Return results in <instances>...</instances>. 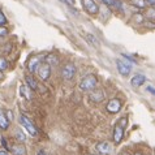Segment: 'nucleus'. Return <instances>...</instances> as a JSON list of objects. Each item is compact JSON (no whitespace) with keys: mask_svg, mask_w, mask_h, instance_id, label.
Segmentation results:
<instances>
[{"mask_svg":"<svg viewBox=\"0 0 155 155\" xmlns=\"http://www.w3.org/2000/svg\"><path fill=\"white\" fill-rule=\"evenodd\" d=\"M121 155H129V154H127V153H125V154H121Z\"/></svg>","mask_w":155,"mask_h":155,"instance_id":"473e14b6","label":"nucleus"},{"mask_svg":"<svg viewBox=\"0 0 155 155\" xmlns=\"http://www.w3.org/2000/svg\"><path fill=\"white\" fill-rule=\"evenodd\" d=\"M76 74V67L73 63H67L61 69V76L65 80H72Z\"/></svg>","mask_w":155,"mask_h":155,"instance_id":"39448f33","label":"nucleus"},{"mask_svg":"<svg viewBox=\"0 0 155 155\" xmlns=\"http://www.w3.org/2000/svg\"><path fill=\"white\" fill-rule=\"evenodd\" d=\"M29 86L26 85V86H25V85H22V86H21V87H20V93H21V95H22L25 99H28V101H30V99H31L33 97H31V94H30V91H29Z\"/></svg>","mask_w":155,"mask_h":155,"instance_id":"f3484780","label":"nucleus"},{"mask_svg":"<svg viewBox=\"0 0 155 155\" xmlns=\"http://www.w3.org/2000/svg\"><path fill=\"white\" fill-rule=\"evenodd\" d=\"M45 60H46L47 64H50V65H58L59 64V58L54 54H50V55H47V56H45Z\"/></svg>","mask_w":155,"mask_h":155,"instance_id":"2eb2a0df","label":"nucleus"},{"mask_svg":"<svg viewBox=\"0 0 155 155\" xmlns=\"http://www.w3.org/2000/svg\"><path fill=\"white\" fill-rule=\"evenodd\" d=\"M127 117H123L120 119V121L115 125L114 129V142L115 143H120L124 137V130H125V124H127Z\"/></svg>","mask_w":155,"mask_h":155,"instance_id":"f257e3e1","label":"nucleus"},{"mask_svg":"<svg viewBox=\"0 0 155 155\" xmlns=\"http://www.w3.org/2000/svg\"><path fill=\"white\" fill-rule=\"evenodd\" d=\"M86 38H87V39L90 41V43H94V45H98V43H97V39H95V38H94V37L90 35V34H86Z\"/></svg>","mask_w":155,"mask_h":155,"instance_id":"393cba45","label":"nucleus"},{"mask_svg":"<svg viewBox=\"0 0 155 155\" xmlns=\"http://www.w3.org/2000/svg\"><path fill=\"white\" fill-rule=\"evenodd\" d=\"M145 81H146V77L143 74H136L134 77L132 78V85L133 86H136V87H138V86H142L145 84Z\"/></svg>","mask_w":155,"mask_h":155,"instance_id":"4468645a","label":"nucleus"},{"mask_svg":"<svg viewBox=\"0 0 155 155\" xmlns=\"http://www.w3.org/2000/svg\"><path fill=\"white\" fill-rule=\"evenodd\" d=\"M136 155H142V154H140V153H138V154H136Z\"/></svg>","mask_w":155,"mask_h":155,"instance_id":"72a5a7b5","label":"nucleus"},{"mask_svg":"<svg viewBox=\"0 0 155 155\" xmlns=\"http://www.w3.org/2000/svg\"><path fill=\"white\" fill-rule=\"evenodd\" d=\"M16 138L21 141V142H24L25 140H26V137L24 136V133H21V132H16Z\"/></svg>","mask_w":155,"mask_h":155,"instance_id":"4be33fe9","label":"nucleus"},{"mask_svg":"<svg viewBox=\"0 0 155 155\" xmlns=\"http://www.w3.org/2000/svg\"><path fill=\"white\" fill-rule=\"evenodd\" d=\"M133 5L137 7V8H145L146 4H147V2L146 0H133Z\"/></svg>","mask_w":155,"mask_h":155,"instance_id":"a211bd4d","label":"nucleus"},{"mask_svg":"<svg viewBox=\"0 0 155 155\" xmlns=\"http://www.w3.org/2000/svg\"><path fill=\"white\" fill-rule=\"evenodd\" d=\"M5 24H7V18L2 12V9H0V26H3V25H5Z\"/></svg>","mask_w":155,"mask_h":155,"instance_id":"412c9836","label":"nucleus"},{"mask_svg":"<svg viewBox=\"0 0 155 155\" xmlns=\"http://www.w3.org/2000/svg\"><path fill=\"white\" fill-rule=\"evenodd\" d=\"M37 155H48V154H46V151H43V150H41V151H38Z\"/></svg>","mask_w":155,"mask_h":155,"instance_id":"7c9ffc66","label":"nucleus"},{"mask_svg":"<svg viewBox=\"0 0 155 155\" xmlns=\"http://www.w3.org/2000/svg\"><path fill=\"white\" fill-rule=\"evenodd\" d=\"M97 150L103 155H110L111 151H112V147L110 146L108 142H99L97 145Z\"/></svg>","mask_w":155,"mask_h":155,"instance_id":"9d476101","label":"nucleus"},{"mask_svg":"<svg viewBox=\"0 0 155 155\" xmlns=\"http://www.w3.org/2000/svg\"><path fill=\"white\" fill-rule=\"evenodd\" d=\"M25 81H26V84H28V86L31 90H37L38 89V84H37V81L34 80V77L30 74V76H26L25 77Z\"/></svg>","mask_w":155,"mask_h":155,"instance_id":"dca6fc26","label":"nucleus"},{"mask_svg":"<svg viewBox=\"0 0 155 155\" xmlns=\"http://www.w3.org/2000/svg\"><path fill=\"white\" fill-rule=\"evenodd\" d=\"M147 2V4H150V5H155V0H146Z\"/></svg>","mask_w":155,"mask_h":155,"instance_id":"c85d7f7f","label":"nucleus"},{"mask_svg":"<svg viewBox=\"0 0 155 155\" xmlns=\"http://www.w3.org/2000/svg\"><path fill=\"white\" fill-rule=\"evenodd\" d=\"M8 34V29H5L4 26H0V37H4Z\"/></svg>","mask_w":155,"mask_h":155,"instance_id":"b1692460","label":"nucleus"},{"mask_svg":"<svg viewBox=\"0 0 155 155\" xmlns=\"http://www.w3.org/2000/svg\"><path fill=\"white\" fill-rule=\"evenodd\" d=\"M20 121L21 124L25 127V129L30 133V136H33V137H35L38 136V129L35 128V125H34V123L30 120L28 116H25V115H21V117H20Z\"/></svg>","mask_w":155,"mask_h":155,"instance_id":"7ed1b4c3","label":"nucleus"},{"mask_svg":"<svg viewBox=\"0 0 155 155\" xmlns=\"http://www.w3.org/2000/svg\"><path fill=\"white\" fill-rule=\"evenodd\" d=\"M38 76H39V78L43 80V81H46V80H48V77L51 76V67H50V64H47V63H42L39 67H38Z\"/></svg>","mask_w":155,"mask_h":155,"instance_id":"423d86ee","label":"nucleus"},{"mask_svg":"<svg viewBox=\"0 0 155 155\" xmlns=\"http://www.w3.org/2000/svg\"><path fill=\"white\" fill-rule=\"evenodd\" d=\"M11 153L13 155H26V147L24 145H13L11 147Z\"/></svg>","mask_w":155,"mask_h":155,"instance_id":"f8f14e48","label":"nucleus"},{"mask_svg":"<svg viewBox=\"0 0 155 155\" xmlns=\"http://www.w3.org/2000/svg\"><path fill=\"white\" fill-rule=\"evenodd\" d=\"M7 67H8V64H7V60L4 59V58H0V71L5 69Z\"/></svg>","mask_w":155,"mask_h":155,"instance_id":"aec40b11","label":"nucleus"},{"mask_svg":"<svg viewBox=\"0 0 155 155\" xmlns=\"http://www.w3.org/2000/svg\"><path fill=\"white\" fill-rule=\"evenodd\" d=\"M97 86V77L94 74H87L85 76L80 82V89L84 91H91Z\"/></svg>","mask_w":155,"mask_h":155,"instance_id":"f03ea898","label":"nucleus"},{"mask_svg":"<svg viewBox=\"0 0 155 155\" xmlns=\"http://www.w3.org/2000/svg\"><path fill=\"white\" fill-rule=\"evenodd\" d=\"M82 5L90 15H97L99 12V7L94 0H82Z\"/></svg>","mask_w":155,"mask_h":155,"instance_id":"6e6552de","label":"nucleus"},{"mask_svg":"<svg viewBox=\"0 0 155 155\" xmlns=\"http://www.w3.org/2000/svg\"><path fill=\"white\" fill-rule=\"evenodd\" d=\"M106 108H107L108 112L116 114V112H119V111L121 110V102H120L119 99H111V101L107 103Z\"/></svg>","mask_w":155,"mask_h":155,"instance_id":"1a4fd4ad","label":"nucleus"},{"mask_svg":"<svg viewBox=\"0 0 155 155\" xmlns=\"http://www.w3.org/2000/svg\"><path fill=\"white\" fill-rule=\"evenodd\" d=\"M43 56H41V55H35V56H31L29 59V63H28V69L30 73H34L35 71H38V67L41 65V61H42Z\"/></svg>","mask_w":155,"mask_h":155,"instance_id":"0eeeda50","label":"nucleus"},{"mask_svg":"<svg viewBox=\"0 0 155 155\" xmlns=\"http://www.w3.org/2000/svg\"><path fill=\"white\" fill-rule=\"evenodd\" d=\"M0 155H9V154H8L5 150H0Z\"/></svg>","mask_w":155,"mask_h":155,"instance_id":"c756f323","label":"nucleus"},{"mask_svg":"<svg viewBox=\"0 0 155 155\" xmlns=\"http://www.w3.org/2000/svg\"><path fill=\"white\" fill-rule=\"evenodd\" d=\"M147 16H149V17H150V16H154V17H155V11H154V9H150L149 13H147Z\"/></svg>","mask_w":155,"mask_h":155,"instance_id":"cd10ccee","label":"nucleus"},{"mask_svg":"<svg viewBox=\"0 0 155 155\" xmlns=\"http://www.w3.org/2000/svg\"><path fill=\"white\" fill-rule=\"evenodd\" d=\"M8 128H9V119H8V116L0 110V129L7 130Z\"/></svg>","mask_w":155,"mask_h":155,"instance_id":"ddd939ff","label":"nucleus"},{"mask_svg":"<svg viewBox=\"0 0 155 155\" xmlns=\"http://www.w3.org/2000/svg\"><path fill=\"white\" fill-rule=\"evenodd\" d=\"M61 2H64L67 5H69V7H74L76 5V0H61Z\"/></svg>","mask_w":155,"mask_h":155,"instance_id":"5701e85b","label":"nucleus"},{"mask_svg":"<svg viewBox=\"0 0 155 155\" xmlns=\"http://www.w3.org/2000/svg\"><path fill=\"white\" fill-rule=\"evenodd\" d=\"M116 65H117V71L121 76L127 77L129 73L132 71V65H130V61H128V60H116Z\"/></svg>","mask_w":155,"mask_h":155,"instance_id":"20e7f679","label":"nucleus"},{"mask_svg":"<svg viewBox=\"0 0 155 155\" xmlns=\"http://www.w3.org/2000/svg\"><path fill=\"white\" fill-rule=\"evenodd\" d=\"M2 143H3V146L5 147L7 150L9 149V146H8V143H7V141H5V138H2Z\"/></svg>","mask_w":155,"mask_h":155,"instance_id":"a878e982","label":"nucleus"},{"mask_svg":"<svg viewBox=\"0 0 155 155\" xmlns=\"http://www.w3.org/2000/svg\"><path fill=\"white\" fill-rule=\"evenodd\" d=\"M103 3H106L107 5H110V7H116V8H120V4L116 2V0H102Z\"/></svg>","mask_w":155,"mask_h":155,"instance_id":"6ab92c4d","label":"nucleus"},{"mask_svg":"<svg viewBox=\"0 0 155 155\" xmlns=\"http://www.w3.org/2000/svg\"><path fill=\"white\" fill-rule=\"evenodd\" d=\"M104 98H106V94L103 90L101 89H98V90H94V91L91 93V95H90V99H91L93 102H102V101H104Z\"/></svg>","mask_w":155,"mask_h":155,"instance_id":"9b49d317","label":"nucleus"},{"mask_svg":"<svg viewBox=\"0 0 155 155\" xmlns=\"http://www.w3.org/2000/svg\"><path fill=\"white\" fill-rule=\"evenodd\" d=\"M147 91L153 93V95H155V89H154V87H151V86H149V87H147Z\"/></svg>","mask_w":155,"mask_h":155,"instance_id":"bb28decb","label":"nucleus"},{"mask_svg":"<svg viewBox=\"0 0 155 155\" xmlns=\"http://www.w3.org/2000/svg\"><path fill=\"white\" fill-rule=\"evenodd\" d=\"M3 77H4V76H3V73H2V71H0V80H2V78H3Z\"/></svg>","mask_w":155,"mask_h":155,"instance_id":"2f4dec72","label":"nucleus"}]
</instances>
